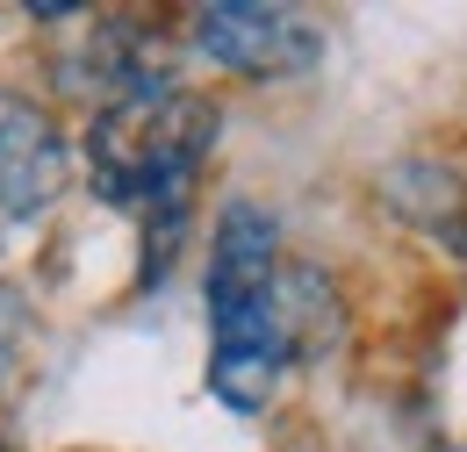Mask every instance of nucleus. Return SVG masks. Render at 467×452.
<instances>
[{"mask_svg": "<svg viewBox=\"0 0 467 452\" xmlns=\"http://www.w3.org/2000/svg\"><path fill=\"white\" fill-rule=\"evenodd\" d=\"M194 51L223 72H252V79H288L324 57V36L302 7H266V0H209L187 15Z\"/></svg>", "mask_w": 467, "mask_h": 452, "instance_id": "obj_1", "label": "nucleus"}, {"mask_svg": "<svg viewBox=\"0 0 467 452\" xmlns=\"http://www.w3.org/2000/svg\"><path fill=\"white\" fill-rule=\"evenodd\" d=\"M58 194H65L58 122L36 101H22V94H0V216L7 223H36Z\"/></svg>", "mask_w": 467, "mask_h": 452, "instance_id": "obj_2", "label": "nucleus"}, {"mask_svg": "<svg viewBox=\"0 0 467 452\" xmlns=\"http://www.w3.org/2000/svg\"><path fill=\"white\" fill-rule=\"evenodd\" d=\"M216 331V352H209V396L259 416L274 388H281V366H288V344H281V324H274V294L252 302V309H231V316H209Z\"/></svg>", "mask_w": 467, "mask_h": 452, "instance_id": "obj_3", "label": "nucleus"}, {"mask_svg": "<svg viewBox=\"0 0 467 452\" xmlns=\"http://www.w3.org/2000/svg\"><path fill=\"white\" fill-rule=\"evenodd\" d=\"M274 244L281 230L252 201H223L216 237H209V316H231L274 294Z\"/></svg>", "mask_w": 467, "mask_h": 452, "instance_id": "obj_4", "label": "nucleus"}, {"mask_svg": "<svg viewBox=\"0 0 467 452\" xmlns=\"http://www.w3.org/2000/svg\"><path fill=\"white\" fill-rule=\"evenodd\" d=\"M274 324H281V344L288 359H317L324 344L338 338V302H331V281L317 266H288L274 281Z\"/></svg>", "mask_w": 467, "mask_h": 452, "instance_id": "obj_5", "label": "nucleus"}, {"mask_svg": "<svg viewBox=\"0 0 467 452\" xmlns=\"http://www.w3.org/2000/svg\"><path fill=\"white\" fill-rule=\"evenodd\" d=\"M446 452H467V446H446Z\"/></svg>", "mask_w": 467, "mask_h": 452, "instance_id": "obj_6", "label": "nucleus"}]
</instances>
